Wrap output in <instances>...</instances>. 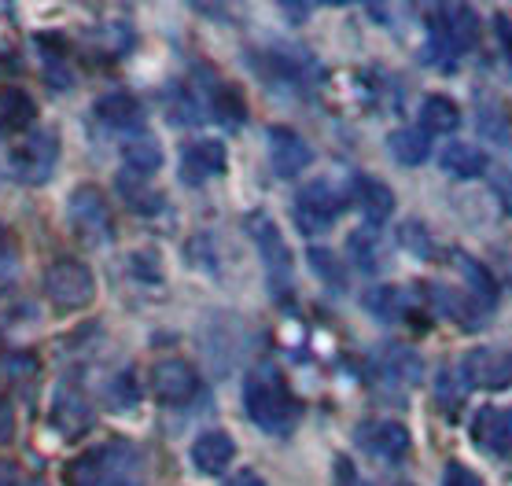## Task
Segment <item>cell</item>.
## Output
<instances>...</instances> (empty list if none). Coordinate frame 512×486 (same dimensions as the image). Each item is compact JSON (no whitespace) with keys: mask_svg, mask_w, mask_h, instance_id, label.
Returning <instances> with one entry per match:
<instances>
[{"mask_svg":"<svg viewBox=\"0 0 512 486\" xmlns=\"http://www.w3.org/2000/svg\"><path fill=\"white\" fill-rule=\"evenodd\" d=\"M59 162V140L52 129H37L30 137H23L12 151V170L26 185H45Z\"/></svg>","mask_w":512,"mask_h":486,"instance_id":"6","label":"cell"},{"mask_svg":"<svg viewBox=\"0 0 512 486\" xmlns=\"http://www.w3.org/2000/svg\"><path fill=\"white\" fill-rule=\"evenodd\" d=\"M461 126V111H457V104L450 100V96L443 93H431L424 96V104H420V133L424 137H443V133H454V129Z\"/></svg>","mask_w":512,"mask_h":486,"instance_id":"19","label":"cell"},{"mask_svg":"<svg viewBox=\"0 0 512 486\" xmlns=\"http://www.w3.org/2000/svg\"><path fill=\"white\" fill-rule=\"evenodd\" d=\"M225 486H266V479L258 472H251V468H244V472H236L233 479H225Z\"/></svg>","mask_w":512,"mask_h":486,"instance_id":"37","label":"cell"},{"mask_svg":"<svg viewBox=\"0 0 512 486\" xmlns=\"http://www.w3.org/2000/svg\"><path fill=\"white\" fill-rule=\"evenodd\" d=\"M384 372L398 383H420V376H424V361H420V354L402 347V343H391V347L384 350Z\"/></svg>","mask_w":512,"mask_h":486,"instance_id":"24","label":"cell"},{"mask_svg":"<svg viewBox=\"0 0 512 486\" xmlns=\"http://www.w3.org/2000/svg\"><path fill=\"white\" fill-rule=\"evenodd\" d=\"M244 409L251 424L266 435H291L299 424V402L291 394L288 380L280 376L277 365H258L244 380Z\"/></svg>","mask_w":512,"mask_h":486,"instance_id":"1","label":"cell"},{"mask_svg":"<svg viewBox=\"0 0 512 486\" xmlns=\"http://www.w3.org/2000/svg\"><path fill=\"white\" fill-rule=\"evenodd\" d=\"M439 166H443L446 174L454 177H479L487 174V151L479 148V144H472V140H450L443 148V155H439Z\"/></svg>","mask_w":512,"mask_h":486,"instance_id":"17","label":"cell"},{"mask_svg":"<svg viewBox=\"0 0 512 486\" xmlns=\"http://www.w3.org/2000/svg\"><path fill=\"white\" fill-rule=\"evenodd\" d=\"M34 122V100L15 89V85H4L0 89V129H12V133H23Z\"/></svg>","mask_w":512,"mask_h":486,"instance_id":"22","label":"cell"},{"mask_svg":"<svg viewBox=\"0 0 512 486\" xmlns=\"http://www.w3.org/2000/svg\"><path fill=\"white\" fill-rule=\"evenodd\" d=\"M398 240H402V247L406 251H413V255H420V258H431V236H428V229L424 225H402L398 229Z\"/></svg>","mask_w":512,"mask_h":486,"instance_id":"32","label":"cell"},{"mask_svg":"<svg viewBox=\"0 0 512 486\" xmlns=\"http://www.w3.org/2000/svg\"><path fill=\"white\" fill-rule=\"evenodd\" d=\"M439 486H483V479H479L468 464H461V461H450L446 464V472H443V483Z\"/></svg>","mask_w":512,"mask_h":486,"instance_id":"33","label":"cell"},{"mask_svg":"<svg viewBox=\"0 0 512 486\" xmlns=\"http://www.w3.org/2000/svg\"><path fill=\"white\" fill-rule=\"evenodd\" d=\"M494 34H498V41H501V52L512 59V19L509 15H498V19H494Z\"/></svg>","mask_w":512,"mask_h":486,"instance_id":"34","label":"cell"},{"mask_svg":"<svg viewBox=\"0 0 512 486\" xmlns=\"http://www.w3.org/2000/svg\"><path fill=\"white\" fill-rule=\"evenodd\" d=\"M494 188H498L501 196H505V207L512 210V174H505V170H501V177L494 181Z\"/></svg>","mask_w":512,"mask_h":486,"instance_id":"38","label":"cell"},{"mask_svg":"<svg viewBox=\"0 0 512 486\" xmlns=\"http://www.w3.org/2000/svg\"><path fill=\"white\" fill-rule=\"evenodd\" d=\"M251 225H255L251 232H255L258 251H262V266H266L269 284H273V291H277V295H284V291L291 288V251H288V243H284V236H280L277 221H273V218H255Z\"/></svg>","mask_w":512,"mask_h":486,"instance_id":"10","label":"cell"},{"mask_svg":"<svg viewBox=\"0 0 512 486\" xmlns=\"http://www.w3.org/2000/svg\"><path fill=\"white\" fill-rule=\"evenodd\" d=\"M137 398H140V387H137V380L129 376V372H122V376H115L111 380V387H107V402H111V409H133L137 405Z\"/></svg>","mask_w":512,"mask_h":486,"instance_id":"29","label":"cell"},{"mask_svg":"<svg viewBox=\"0 0 512 486\" xmlns=\"http://www.w3.org/2000/svg\"><path fill=\"white\" fill-rule=\"evenodd\" d=\"M454 262H457V269H461V277L472 284V291H476L479 299L487 302H494L498 299V280L490 277V269L479 262V258H472V255H465V251H454Z\"/></svg>","mask_w":512,"mask_h":486,"instance_id":"26","label":"cell"},{"mask_svg":"<svg viewBox=\"0 0 512 486\" xmlns=\"http://www.w3.org/2000/svg\"><path fill=\"white\" fill-rule=\"evenodd\" d=\"M70 486H144V453L133 442H107L70 464Z\"/></svg>","mask_w":512,"mask_h":486,"instance_id":"2","label":"cell"},{"mask_svg":"<svg viewBox=\"0 0 512 486\" xmlns=\"http://www.w3.org/2000/svg\"><path fill=\"white\" fill-rule=\"evenodd\" d=\"M210 111H214V118H222L225 126H240L244 115H247V104H244V96H240L236 85L218 81V85L210 89Z\"/></svg>","mask_w":512,"mask_h":486,"instance_id":"25","label":"cell"},{"mask_svg":"<svg viewBox=\"0 0 512 486\" xmlns=\"http://www.w3.org/2000/svg\"><path fill=\"white\" fill-rule=\"evenodd\" d=\"M269 162H273L277 177H295L299 170H306L314 162V148L295 129L273 126L269 129Z\"/></svg>","mask_w":512,"mask_h":486,"instance_id":"12","label":"cell"},{"mask_svg":"<svg viewBox=\"0 0 512 486\" xmlns=\"http://www.w3.org/2000/svg\"><path fill=\"white\" fill-rule=\"evenodd\" d=\"M358 446L376 461H406L409 457V428L398 420H361L358 424Z\"/></svg>","mask_w":512,"mask_h":486,"instance_id":"8","label":"cell"},{"mask_svg":"<svg viewBox=\"0 0 512 486\" xmlns=\"http://www.w3.org/2000/svg\"><path fill=\"white\" fill-rule=\"evenodd\" d=\"M0 486H30V483H26V475L12 461H0Z\"/></svg>","mask_w":512,"mask_h":486,"instance_id":"35","label":"cell"},{"mask_svg":"<svg viewBox=\"0 0 512 486\" xmlns=\"http://www.w3.org/2000/svg\"><path fill=\"white\" fill-rule=\"evenodd\" d=\"M225 170V144L222 140H196L181 155V181L185 185H207L210 177Z\"/></svg>","mask_w":512,"mask_h":486,"instance_id":"14","label":"cell"},{"mask_svg":"<svg viewBox=\"0 0 512 486\" xmlns=\"http://www.w3.org/2000/svg\"><path fill=\"white\" fill-rule=\"evenodd\" d=\"M310 266H314V273L317 277H328V284H332V288H343V269L336 266V255H332V251H321V247H314V251H310Z\"/></svg>","mask_w":512,"mask_h":486,"instance_id":"31","label":"cell"},{"mask_svg":"<svg viewBox=\"0 0 512 486\" xmlns=\"http://www.w3.org/2000/svg\"><path fill=\"white\" fill-rule=\"evenodd\" d=\"M336 486H358L354 464H350L347 457H336Z\"/></svg>","mask_w":512,"mask_h":486,"instance_id":"36","label":"cell"},{"mask_svg":"<svg viewBox=\"0 0 512 486\" xmlns=\"http://www.w3.org/2000/svg\"><path fill=\"white\" fill-rule=\"evenodd\" d=\"M52 424L63 431V439H82L93 428V405L78 387H63L56 391V409H52Z\"/></svg>","mask_w":512,"mask_h":486,"instance_id":"15","label":"cell"},{"mask_svg":"<svg viewBox=\"0 0 512 486\" xmlns=\"http://www.w3.org/2000/svg\"><path fill=\"white\" fill-rule=\"evenodd\" d=\"M122 159H126V170L137 177H152L159 166H163V148L152 133H133V137L122 144Z\"/></svg>","mask_w":512,"mask_h":486,"instance_id":"20","label":"cell"},{"mask_svg":"<svg viewBox=\"0 0 512 486\" xmlns=\"http://www.w3.org/2000/svg\"><path fill=\"white\" fill-rule=\"evenodd\" d=\"M199 391V376L196 369L181 358H163L155 361L152 369V394L155 402L163 405H185L188 398H196Z\"/></svg>","mask_w":512,"mask_h":486,"instance_id":"11","label":"cell"},{"mask_svg":"<svg viewBox=\"0 0 512 486\" xmlns=\"http://www.w3.org/2000/svg\"><path fill=\"white\" fill-rule=\"evenodd\" d=\"M431 41H428V52H435V63H446V67H454V59H461L468 48L476 45V34H479V23H476V12L465 8V4H443V8H435V19H431Z\"/></svg>","mask_w":512,"mask_h":486,"instance_id":"3","label":"cell"},{"mask_svg":"<svg viewBox=\"0 0 512 486\" xmlns=\"http://www.w3.org/2000/svg\"><path fill=\"white\" fill-rule=\"evenodd\" d=\"M354 199H358L361 214L369 218V225H384V221L395 214V192H391L384 181H376V177H358Z\"/></svg>","mask_w":512,"mask_h":486,"instance_id":"18","label":"cell"},{"mask_svg":"<svg viewBox=\"0 0 512 486\" xmlns=\"http://www.w3.org/2000/svg\"><path fill=\"white\" fill-rule=\"evenodd\" d=\"M387 148H391V155H395L402 166H420V162L428 159V151H431V140L420 133V129L413 126H402L395 129L391 137H387Z\"/></svg>","mask_w":512,"mask_h":486,"instance_id":"23","label":"cell"},{"mask_svg":"<svg viewBox=\"0 0 512 486\" xmlns=\"http://www.w3.org/2000/svg\"><path fill=\"white\" fill-rule=\"evenodd\" d=\"M70 225H74V232L82 236L85 243H107L111 240V207H107V199L100 188L93 185H82V188H74L70 192Z\"/></svg>","mask_w":512,"mask_h":486,"instance_id":"7","label":"cell"},{"mask_svg":"<svg viewBox=\"0 0 512 486\" xmlns=\"http://www.w3.org/2000/svg\"><path fill=\"white\" fill-rule=\"evenodd\" d=\"M343 207H347V192H339L332 181H310V185L295 196L291 214H295L299 232L314 236V232H325L328 225L339 218V210Z\"/></svg>","mask_w":512,"mask_h":486,"instance_id":"5","label":"cell"},{"mask_svg":"<svg viewBox=\"0 0 512 486\" xmlns=\"http://www.w3.org/2000/svg\"><path fill=\"white\" fill-rule=\"evenodd\" d=\"M236 457V442L229 431L210 428L203 431L196 442H192V464H196L203 475H222Z\"/></svg>","mask_w":512,"mask_h":486,"instance_id":"16","label":"cell"},{"mask_svg":"<svg viewBox=\"0 0 512 486\" xmlns=\"http://www.w3.org/2000/svg\"><path fill=\"white\" fill-rule=\"evenodd\" d=\"M96 115L104 118L111 129H122V133H133V129L140 133V122H144V115H140V104L126 93L104 96V100L96 104Z\"/></svg>","mask_w":512,"mask_h":486,"instance_id":"21","label":"cell"},{"mask_svg":"<svg viewBox=\"0 0 512 486\" xmlns=\"http://www.w3.org/2000/svg\"><path fill=\"white\" fill-rule=\"evenodd\" d=\"M15 273H19V255H15L12 236H8V232H4V225H0V291L12 284Z\"/></svg>","mask_w":512,"mask_h":486,"instance_id":"30","label":"cell"},{"mask_svg":"<svg viewBox=\"0 0 512 486\" xmlns=\"http://www.w3.org/2000/svg\"><path fill=\"white\" fill-rule=\"evenodd\" d=\"M461 369H465V383H476L483 391H505L512 387V350L476 347L465 354Z\"/></svg>","mask_w":512,"mask_h":486,"instance_id":"9","label":"cell"},{"mask_svg":"<svg viewBox=\"0 0 512 486\" xmlns=\"http://www.w3.org/2000/svg\"><path fill=\"white\" fill-rule=\"evenodd\" d=\"M45 295L59 310H85L96 299V277L85 262L63 258L45 269Z\"/></svg>","mask_w":512,"mask_h":486,"instance_id":"4","label":"cell"},{"mask_svg":"<svg viewBox=\"0 0 512 486\" xmlns=\"http://www.w3.org/2000/svg\"><path fill=\"white\" fill-rule=\"evenodd\" d=\"M369 310L380 317V321H398L402 317V310H406V291L402 288H376L373 295H369Z\"/></svg>","mask_w":512,"mask_h":486,"instance_id":"27","label":"cell"},{"mask_svg":"<svg viewBox=\"0 0 512 486\" xmlns=\"http://www.w3.org/2000/svg\"><path fill=\"white\" fill-rule=\"evenodd\" d=\"M472 442L490 457H512V417L498 405H483L472 417Z\"/></svg>","mask_w":512,"mask_h":486,"instance_id":"13","label":"cell"},{"mask_svg":"<svg viewBox=\"0 0 512 486\" xmlns=\"http://www.w3.org/2000/svg\"><path fill=\"white\" fill-rule=\"evenodd\" d=\"M350 255H354L358 269L373 273V269H376V232H373V225H365L361 232H354V236H350Z\"/></svg>","mask_w":512,"mask_h":486,"instance_id":"28","label":"cell"}]
</instances>
